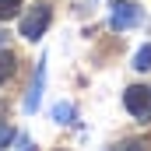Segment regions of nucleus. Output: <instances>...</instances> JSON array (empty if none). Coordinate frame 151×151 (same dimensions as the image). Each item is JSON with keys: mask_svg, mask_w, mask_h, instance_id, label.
<instances>
[{"mask_svg": "<svg viewBox=\"0 0 151 151\" xmlns=\"http://www.w3.org/2000/svg\"><path fill=\"white\" fill-rule=\"evenodd\" d=\"M21 0H0V21H11V18H18L21 14Z\"/></svg>", "mask_w": 151, "mask_h": 151, "instance_id": "423d86ee", "label": "nucleus"}, {"mask_svg": "<svg viewBox=\"0 0 151 151\" xmlns=\"http://www.w3.org/2000/svg\"><path fill=\"white\" fill-rule=\"evenodd\" d=\"M14 151H39V148L28 141V137H18V148H14Z\"/></svg>", "mask_w": 151, "mask_h": 151, "instance_id": "9b49d317", "label": "nucleus"}, {"mask_svg": "<svg viewBox=\"0 0 151 151\" xmlns=\"http://www.w3.org/2000/svg\"><path fill=\"white\" fill-rule=\"evenodd\" d=\"M134 67H137V70H151V42L134 53Z\"/></svg>", "mask_w": 151, "mask_h": 151, "instance_id": "6e6552de", "label": "nucleus"}, {"mask_svg": "<svg viewBox=\"0 0 151 151\" xmlns=\"http://www.w3.org/2000/svg\"><path fill=\"white\" fill-rule=\"evenodd\" d=\"M109 151H148V144H144V141H123V144H116V148H109Z\"/></svg>", "mask_w": 151, "mask_h": 151, "instance_id": "9d476101", "label": "nucleus"}, {"mask_svg": "<svg viewBox=\"0 0 151 151\" xmlns=\"http://www.w3.org/2000/svg\"><path fill=\"white\" fill-rule=\"evenodd\" d=\"M49 21H53V7H49V4H32V7L21 14L18 32L28 39V42H35V39H42V32L49 28Z\"/></svg>", "mask_w": 151, "mask_h": 151, "instance_id": "f257e3e1", "label": "nucleus"}, {"mask_svg": "<svg viewBox=\"0 0 151 151\" xmlns=\"http://www.w3.org/2000/svg\"><path fill=\"white\" fill-rule=\"evenodd\" d=\"M53 119L56 123H74V106L70 102H56L53 106Z\"/></svg>", "mask_w": 151, "mask_h": 151, "instance_id": "0eeeda50", "label": "nucleus"}, {"mask_svg": "<svg viewBox=\"0 0 151 151\" xmlns=\"http://www.w3.org/2000/svg\"><path fill=\"white\" fill-rule=\"evenodd\" d=\"M4 42H7V35H4V32H0V46H4Z\"/></svg>", "mask_w": 151, "mask_h": 151, "instance_id": "f8f14e48", "label": "nucleus"}, {"mask_svg": "<svg viewBox=\"0 0 151 151\" xmlns=\"http://www.w3.org/2000/svg\"><path fill=\"white\" fill-rule=\"evenodd\" d=\"M42 88H46V60L35 63V74H32V84L25 91V113H35L39 102H42Z\"/></svg>", "mask_w": 151, "mask_h": 151, "instance_id": "20e7f679", "label": "nucleus"}, {"mask_svg": "<svg viewBox=\"0 0 151 151\" xmlns=\"http://www.w3.org/2000/svg\"><path fill=\"white\" fill-rule=\"evenodd\" d=\"M14 137H18V134H14V127H11V123H0V151L11 148V141H14Z\"/></svg>", "mask_w": 151, "mask_h": 151, "instance_id": "1a4fd4ad", "label": "nucleus"}, {"mask_svg": "<svg viewBox=\"0 0 151 151\" xmlns=\"http://www.w3.org/2000/svg\"><path fill=\"white\" fill-rule=\"evenodd\" d=\"M123 106H127V113L134 116V119L151 123V88L148 84H130L123 91Z\"/></svg>", "mask_w": 151, "mask_h": 151, "instance_id": "f03ea898", "label": "nucleus"}, {"mask_svg": "<svg viewBox=\"0 0 151 151\" xmlns=\"http://www.w3.org/2000/svg\"><path fill=\"white\" fill-rule=\"evenodd\" d=\"M141 7H134V4H127V0H119L113 4V14H109V25H113L116 32H127V28H137L141 25Z\"/></svg>", "mask_w": 151, "mask_h": 151, "instance_id": "7ed1b4c3", "label": "nucleus"}, {"mask_svg": "<svg viewBox=\"0 0 151 151\" xmlns=\"http://www.w3.org/2000/svg\"><path fill=\"white\" fill-rule=\"evenodd\" d=\"M14 70H18V56H14L11 49H0V84H4V81H11Z\"/></svg>", "mask_w": 151, "mask_h": 151, "instance_id": "39448f33", "label": "nucleus"}]
</instances>
